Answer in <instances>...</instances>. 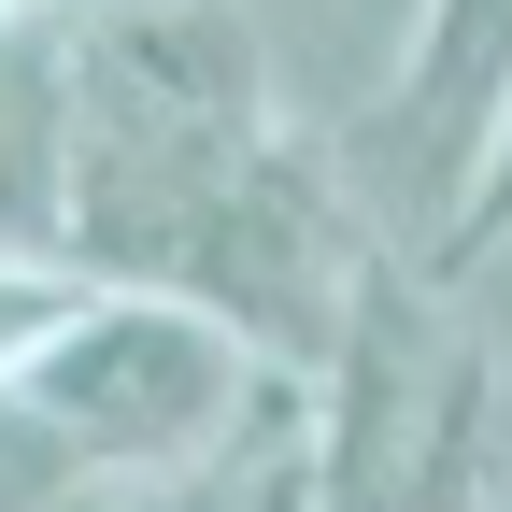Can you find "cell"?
Segmentation results:
<instances>
[{"mask_svg": "<svg viewBox=\"0 0 512 512\" xmlns=\"http://www.w3.org/2000/svg\"><path fill=\"white\" fill-rule=\"evenodd\" d=\"M57 214H72V15H15L0 29V256H57Z\"/></svg>", "mask_w": 512, "mask_h": 512, "instance_id": "obj_5", "label": "cell"}, {"mask_svg": "<svg viewBox=\"0 0 512 512\" xmlns=\"http://www.w3.org/2000/svg\"><path fill=\"white\" fill-rule=\"evenodd\" d=\"M171 512H313V384H271L228 456L171 484Z\"/></svg>", "mask_w": 512, "mask_h": 512, "instance_id": "obj_6", "label": "cell"}, {"mask_svg": "<svg viewBox=\"0 0 512 512\" xmlns=\"http://www.w3.org/2000/svg\"><path fill=\"white\" fill-rule=\"evenodd\" d=\"M285 370H256L200 299H157V285H86L72 328H57L29 370H15V413L72 456L86 484H185L214 470L228 441L256 427Z\"/></svg>", "mask_w": 512, "mask_h": 512, "instance_id": "obj_3", "label": "cell"}, {"mask_svg": "<svg viewBox=\"0 0 512 512\" xmlns=\"http://www.w3.org/2000/svg\"><path fill=\"white\" fill-rule=\"evenodd\" d=\"M15 15H57V0H0V29H15Z\"/></svg>", "mask_w": 512, "mask_h": 512, "instance_id": "obj_10", "label": "cell"}, {"mask_svg": "<svg viewBox=\"0 0 512 512\" xmlns=\"http://www.w3.org/2000/svg\"><path fill=\"white\" fill-rule=\"evenodd\" d=\"M498 370L413 256H370L313 384V512H498Z\"/></svg>", "mask_w": 512, "mask_h": 512, "instance_id": "obj_2", "label": "cell"}, {"mask_svg": "<svg viewBox=\"0 0 512 512\" xmlns=\"http://www.w3.org/2000/svg\"><path fill=\"white\" fill-rule=\"evenodd\" d=\"M498 100H512V0H413V43H399L384 114H399V143L427 157L441 200H456V171L484 157Z\"/></svg>", "mask_w": 512, "mask_h": 512, "instance_id": "obj_4", "label": "cell"}, {"mask_svg": "<svg viewBox=\"0 0 512 512\" xmlns=\"http://www.w3.org/2000/svg\"><path fill=\"white\" fill-rule=\"evenodd\" d=\"M57 498H86V470L57 456V441H43L15 399H0V512H57Z\"/></svg>", "mask_w": 512, "mask_h": 512, "instance_id": "obj_9", "label": "cell"}, {"mask_svg": "<svg viewBox=\"0 0 512 512\" xmlns=\"http://www.w3.org/2000/svg\"><path fill=\"white\" fill-rule=\"evenodd\" d=\"M498 242H512V100H498V128H484V157L456 171V200H441V228H427V285L484 271Z\"/></svg>", "mask_w": 512, "mask_h": 512, "instance_id": "obj_7", "label": "cell"}, {"mask_svg": "<svg viewBox=\"0 0 512 512\" xmlns=\"http://www.w3.org/2000/svg\"><path fill=\"white\" fill-rule=\"evenodd\" d=\"M72 299H86V271H57V256H0V399H15V370L72 328Z\"/></svg>", "mask_w": 512, "mask_h": 512, "instance_id": "obj_8", "label": "cell"}, {"mask_svg": "<svg viewBox=\"0 0 512 512\" xmlns=\"http://www.w3.org/2000/svg\"><path fill=\"white\" fill-rule=\"evenodd\" d=\"M57 256L86 285L200 299L256 370L328 384L384 242L342 214V171L285 128L271 43L242 29V0H100V15H72Z\"/></svg>", "mask_w": 512, "mask_h": 512, "instance_id": "obj_1", "label": "cell"}]
</instances>
